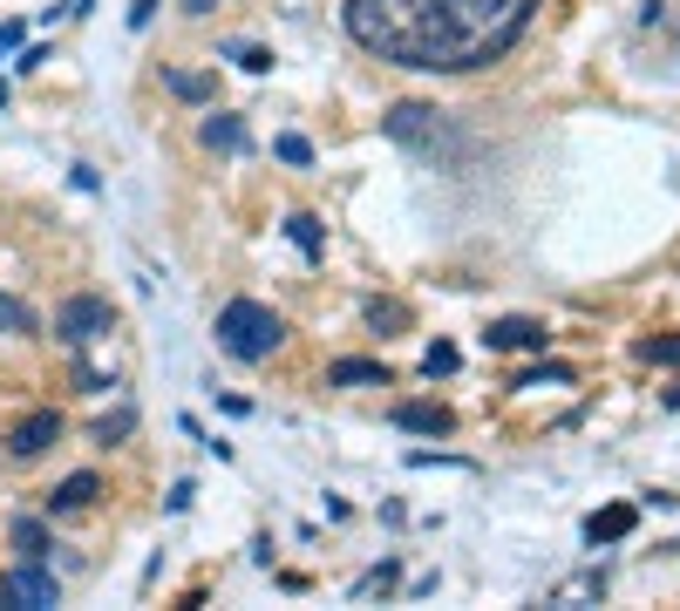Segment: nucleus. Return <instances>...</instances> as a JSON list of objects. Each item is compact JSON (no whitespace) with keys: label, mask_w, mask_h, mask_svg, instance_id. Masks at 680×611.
<instances>
[{"label":"nucleus","mask_w":680,"mask_h":611,"mask_svg":"<svg viewBox=\"0 0 680 611\" xmlns=\"http://www.w3.org/2000/svg\"><path fill=\"white\" fill-rule=\"evenodd\" d=\"M205 150H225V156H238V150H252V137H246V122L238 116H205Z\"/></svg>","instance_id":"13"},{"label":"nucleus","mask_w":680,"mask_h":611,"mask_svg":"<svg viewBox=\"0 0 680 611\" xmlns=\"http://www.w3.org/2000/svg\"><path fill=\"white\" fill-rule=\"evenodd\" d=\"M272 156H279V163H293V171H306V163H313V143L287 130V137H279V143H272Z\"/></svg>","instance_id":"20"},{"label":"nucleus","mask_w":680,"mask_h":611,"mask_svg":"<svg viewBox=\"0 0 680 611\" xmlns=\"http://www.w3.org/2000/svg\"><path fill=\"white\" fill-rule=\"evenodd\" d=\"M287 238L300 244V252H306L313 265H320V259H327V231H320V218H306V211H293V218H287Z\"/></svg>","instance_id":"15"},{"label":"nucleus","mask_w":680,"mask_h":611,"mask_svg":"<svg viewBox=\"0 0 680 611\" xmlns=\"http://www.w3.org/2000/svg\"><path fill=\"white\" fill-rule=\"evenodd\" d=\"M156 8H164V0H137V8H130V28H150V21H156Z\"/></svg>","instance_id":"24"},{"label":"nucleus","mask_w":680,"mask_h":611,"mask_svg":"<svg viewBox=\"0 0 680 611\" xmlns=\"http://www.w3.org/2000/svg\"><path fill=\"white\" fill-rule=\"evenodd\" d=\"M667 407H680V388H673V394H667Z\"/></svg>","instance_id":"26"},{"label":"nucleus","mask_w":680,"mask_h":611,"mask_svg":"<svg viewBox=\"0 0 680 611\" xmlns=\"http://www.w3.org/2000/svg\"><path fill=\"white\" fill-rule=\"evenodd\" d=\"M381 130L402 143L409 156L435 163V171H456V163H469V137L456 130V116L435 109V102H395V109L381 116Z\"/></svg>","instance_id":"2"},{"label":"nucleus","mask_w":680,"mask_h":611,"mask_svg":"<svg viewBox=\"0 0 680 611\" xmlns=\"http://www.w3.org/2000/svg\"><path fill=\"white\" fill-rule=\"evenodd\" d=\"M212 334H218V347L231 360H272L279 347H287V319H279L272 306H259V299H225Z\"/></svg>","instance_id":"3"},{"label":"nucleus","mask_w":680,"mask_h":611,"mask_svg":"<svg viewBox=\"0 0 680 611\" xmlns=\"http://www.w3.org/2000/svg\"><path fill=\"white\" fill-rule=\"evenodd\" d=\"M544 319H525V313H510V319H490L484 326V347L490 353H544Z\"/></svg>","instance_id":"6"},{"label":"nucleus","mask_w":680,"mask_h":611,"mask_svg":"<svg viewBox=\"0 0 680 611\" xmlns=\"http://www.w3.org/2000/svg\"><path fill=\"white\" fill-rule=\"evenodd\" d=\"M0 334H14V340L34 334V313H28L21 299H8V293H0Z\"/></svg>","instance_id":"18"},{"label":"nucleus","mask_w":680,"mask_h":611,"mask_svg":"<svg viewBox=\"0 0 680 611\" xmlns=\"http://www.w3.org/2000/svg\"><path fill=\"white\" fill-rule=\"evenodd\" d=\"M164 89L177 102H212L218 96V75H205V68H164Z\"/></svg>","instance_id":"12"},{"label":"nucleus","mask_w":680,"mask_h":611,"mask_svg":"<svg viewBox=\"0 0 680 611\" xmlns=\"http://www.w3.org/2000/svg\"><path fill=\"white\" fill-rule=\"evenodd\" d=\"M21 34H28L21 21H0V55H14V48H21Z\"/></svg>","instance_id":"23"},{"label":"nucleus","mask_w":680,"mask_h":611,"mask_svg":"<svg viewBox=\"0 0 680 611\" xmlns=\"http://www.w3.org/2000/svg\"><path fill=\"white\" fill-rule=\"evenodd\" d=\"M102 497V482L89 476V469H75V476H62L55 489H48V516H75V510H89Z\"/></svg>","instance_id":"9"},{"label":"nucleus","mask_w":680,"mask_h":611,"mask_svg":"<svg viewBox=\"0 0 680 611\" xmlns=\"http://www.w3.org/2000/svg\"><path fill=\"white\" fill-rule=\"evenodd\" d=\"M395 428H409V435H450L456 415H450L443 401H402V407H395Z\"/></svg>","instance_id":"10"},{"label":"nucleus","mask_w":680,"mask_h":611,"mask_svg":"<svg viewBox=\"0 0 680 611\" xmlns=\"http://www.w3.org/2000/svg\"><path fill=\"white\" fill-rule=\"evenodd\" d=\"M55 441H62V415H55V407H34V415H21V422H14V435H8V448H14L21 462L48 456Z\"/></svg>","instance_id":"7"},{"label":"nucleus","mask_w":680,"mask_h":611,"mask_svg":"<svg viewBox=\"0 0 680 611\" xmlns=\"http://www.w3.org/2000/svg\"><path fill=\"white\" fill-rule=\"evenodd\" d=\"M456 360H463V353H456L450 340H435V347L422 353V374H429V381H435V374H456Z\"/></svg>","instance_id":"21"},{"label":"nucleus","mask_w":680,"mask_h":611,"mask_svg":"<svg viewBox=\"0 0 680 611\" xmlns=\"http://www.w3.org/2000/svg\"><path fill=\"white\" fill-rule=\"evenodd\" d=\"M218 8V0H184V14H212Z\"/></svg>","instance_id":"25"},{"label":"nucleus","mask_w":680,"mask_h":611,"mask_svg":"<svg viewBox=\"0 0 680 611\" xmlns=\"http://www.w3.org/2000/svg\"><path fill=\"white\" fill-rule=\"evenodd\" d=\"M347 34L415 75H476L531 34L538 0H347Z\"/></svg>","instance_id":"1"},{"label":"nucleus","mask_w":680,"mask_h":611,"mask_svg":"<svg viewBox=\"0 0 680 611\" xmlns=\"http://www.w3.org/2000/svg\"><path fill=\"white\" fill-rule=\"evenodd\" d=\"M102 334H116V306H109L102 293H75V299H62V313H55V340H62V347L83 353V347L102 340Z\"/></svg>","instance_id":"4"},{"label":"nucleus","mask_w":680,"mask_h":611,"mask_svg":"<svg viewBox=\"0 0 680 611\" xmlns=\"http://www.w3.org/2000/svg\"><path fill=\"white\" fill-rule=\"evenodd\" d=\"M8 537H14V550H21V557H48V550H55V537H48V523H42V516H14V523H8Z\"/></svg>","instance_id":"14"},{"label":"nucleus","mask_w":680,"mask_h":611,"mask_svg":"<svg viewBox=\"0 0 680 611\" xmlns=\"http://www.w3.org/2000/svg\"><path fill=\"white\" fill-rule=\"evenodd\" d=\"M395 374H388V367L381 360H334L327 367V388H388Z\"/></svg>","instance_id":"11"},{"label":"nucleus","mask_w":680,"mask_h":611,"mask_svg":"<svg viewBox=\"0 0 680 611\" xmlns=\"http://www.w3.org/2000/svg\"><path fill=\"white\" fill-rule=\"evenodd\" d=\"M225 55L246 68V75H266V68H272V55H266V48H246V41H225Z\"/></svg>","instance_id":"22"},{"label":"nucleus","mask_w":680,"mask_h":611,"mask_svg":"<svg viewBox=\"0 0 680 611\" xmlns=\"http://www.w3.org/2000/svg\"><path fill=\"white\" fill-rule=\"evenodd\" d=\"M633 353L647 360V367H680V334H654V340H639Z\"/></svg>","instance_id":"17"},{"label":"nucleus","mask_w":680,"mask_h":611,"mask_svg":"<svg viewBox=\"0 0 680 611\" xmlns=\"http://www.w3.org/2000/svg\"><path fill=\"white\" fill-rule=\"evenodd\" d=\"M633 530H639V510L633 503H606V510L585 516V544H626Z\"/></svg>","instance_id":"8"},{"label":"nucleus","mask_w":680,"mask_h":611,"mask_svg":"<svg viewBox=\"0 0 680 611\" xmlns=\"http://www.w3.org/2000/svg\"><path fill=\"white\" fill-rule=\"evenodd\" d=\"M368 326H375V334H402L409 306H402V299H368Z\"/></svg>","instance_id":"16"},{"label":"nucleus","mask_w":680,"mask_h":611,"mask_svg":"<svg viewBox=\"0 0 680 611\" xmlns=\"http://www.w3.org/2000/svg\"><path fill=\"white\" fill-rule=\"evenodd\" d=\"M0 604H8V611H55L62 604L55 570H42V557H21L8 578H0Z\"/></svg>","instance_id":"5"},{"label":"nucleus","mask_w":680,"mask_h":611,"mask_svg":"<svg viewBox=\"0 0 680 611\" xmlns=\"http://www.w3.org/2000/svg\"><path fill=\"white\" fill-rule=\"evenodd\" d=\"M130 428H137V415H130V407H116V415H102V422H96V441H102V448H116Z\"/></svg>","instance_id":"19"}]
</instances>
